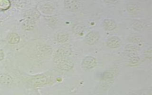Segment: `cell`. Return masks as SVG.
<instances>
[{
	"label": "cell",
	"mask_w": 152,
	"mask_h": 95,
	"mask_svg": "<svg viewBox=\"0 0 152 95\" xmlns=\"http://www.w3.org/2000/svg\"><path fill=\"white\" fill-rule=\"evenodd\" d=\"M74 66L73 62L67 58H62L61 57L58 61V66L59 68L62 71H68L70 70Z\"/></svg>",
	"instance_id": "1"
},
{
	"label": "cell",
	"mask_w": 152,
	"mask_h": 95,
	"mask_svg": "<svg viewBox=\"0 0 152 95\" xmlns=\"http://www.w3.org/2000/svg\"><path fill=\"white\" fill-rule=\"evenodd\" d=\"M100 37L99 34L97 31H91L89 32L85 37V42L88 45H92L96 43Z\"/></svg>",
	"instance_id": "2"
},
{
	"label": "cell",
	"mask_w": 152,
	"mask_h": 95,
	"mask_svg": "<svg viewBox=\"0 0 152 95\" xmlns=\"http://www.w3.org/2000/svg\"><path fill=\"white\" fill-rule=\"evenodd\" d=\"M96 64V61L94 58L92 56H86L85 57L81 63L83 68L86 69H89L93 68Z\"/></svg>",
	"instance_id": "3"
},
{
	"label": "cell",
	"mask_w": 152,
	"mask_h": 95,
	"mask_svg": "<svg viewBox=\"0 0 152 95\" xmlns=\"http://www.w3.org/2000/svg\"><path fill=\"white\" fill-rule=\"evenodd\" d=\"M64 6L69 11H76L79 9L80 4L77 0H65Z\"/></svg>",
	"instance_id": "4"
},
{
	"label": "cell",
	"mask_w": 152,
	"mask_h": 95,
	"mask_svg": "<svg viewBox=\"0 0 152 95\" xmlns=\"http://www.w3.org/2000/svg\"><path fill=\"white\" fill-rule=\"evenodd\" d=\"M121 45L120 39L117 37H112L107 41V46L111 48H116Z\"/></svg>",
	"instance_id": "5"
},
{
	"label": "cell",
	"mask_w": 152,
	"mask_h": 95,
	"mask_svg": "<svg viewBox=\"0 0 152 95\" xmlns=\"http://www.w3.org/2000/svg\"><path fill=\"white\" fill-rule=\"evenodd\" d=\"M13 82V79L9 75L5 74H0V83L2 84L8 86Z\"/></svg>",
	"instance_id": "6"
},
{
	"label": "cell",
	"mask_w": 152,
	"mask_h": 95,
	"mask_svg": "<svg viewBox=\"0 0 152 95\" xmlns=\"http://www.w3.org/2000/svg\"><path fill=\"white\" fill-rule=\"evenodd\" d=\"M7 40L11 44H17L20 41V37L15 33H10L7 36Z\"/></svg>",
	"instance_id": "7"
},
{
	"label": "cell",
	"mask_w": 152,
	"mask_h": 95,
	"mask_svg": "<svg viewBox=\"0 0 152 95\" xmlns=\"http://www.w3.org/2000/svg\"><path fill=\"white\" fill-rule=\"evenodd\" d=\"M103 26L107 30H113L116 27V23L112 20H105L103 22Z\"/></svg>",
	"instance_id": "8"
},
{
	"label": "cell",
	"mask_w": 152,
	"mask_h": 95,
	"mask_svg": "<svg viewBox=\"0 0 152 95\" xmlns=\"http://www.w3.org/2000/svg\"><path fill=\"white\" fill-rule=\"evenodd\" d=\"M10 5V2L8 0H0V10H7Z\"/></svg>",
	"instance_id": "9"
},
{
	"label": "cell",
	"mask_w": 152,
	"mask_h": 95,
	"mask_svg": "<svg viewBox=\"0 0 152 95\" xmlns=\"http://www.w3.org/2000/svg\"><path fill=\"white\" fill-rule=\"evenodd\" d=\"M68 39V36L67 34H64V33L59 34L57 36L58 41L61 43L66 42Z\"/></svg>",
	"instance_id": "10"
},
{
	"label": "cell",
	"mask_w": 152,
	"mask_h": 95,
	"mask_svg": "<svg viewBox=\"0 0 152 95\" xmlns=\"http://www.w3.org/2000/svg\"><path fill=\"white\" fill-rule=\"evenodd\" d=\"M4 58V52L3 50L0 49V61H2Z\"/></svg>",
	"instance_id": "11"
}]
</instances>
